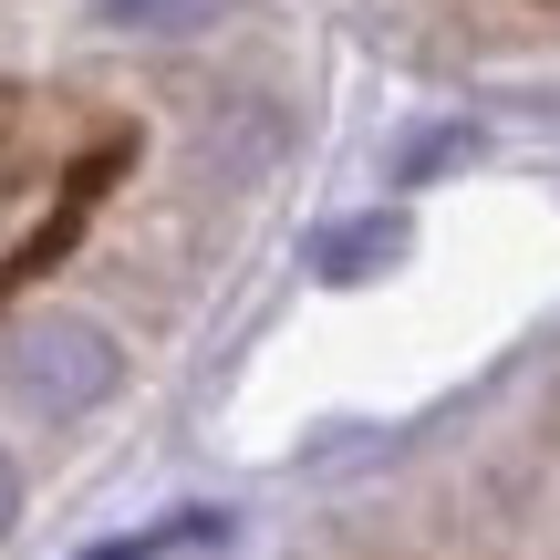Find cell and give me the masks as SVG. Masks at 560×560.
I'll use <instances>...</instances> for the list:
<instances>
[{"label":"cell","mask_w":560,"mask_h":560,"mask_svg":"<svg viewBox=\"0 0 560 560\" xmlns=\"http://www.w3.org/2000/svg\"><path fill=\"white\" fill-rule=\"evenodd\" d=\"M0 384H11V405H32V416H94L125 384V353H115V332L83 322V312H32L0 342Z\"/></svg>","instance_id":"1"},{"label":"cell","mask_w":560,"mask_h":560,"mask_svg":"<svg viewBox=\"0 0 560 560\" xmlns=\"http://www.w3.org/2000/svg\"><path fill=\"white\" fill-rule=\"evenodd\" d=\"M229 0H94L104 32H145V42H177V32H208Z\"/></svg>","instance_id":"2"},{"label":"cell","mask_w":560,"mask_h":560,"mask_svg":"<svg viewBox=\"0 0 560 560\" xmlns=\"http://www.w3.org/2000/svg\"><path fill=\"white\" fill-rule=\"evenodd\" d=\"M21 520V467H11V446H0V529Z\"/></svg>","instance_id":"3"}]
</instances>
